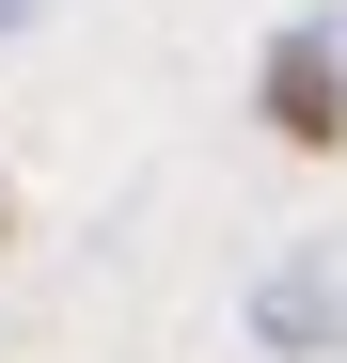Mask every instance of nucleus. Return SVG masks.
Segmentation results:
<instances>
[{"label": "nucleus", "instance_id": "obj_2", "mask_svg": "<svg viewBox=\"0 0 347 363\" xmlns=\"http://www.w3.org/2000/svg\"><path fill=\"white\" fill-rule=\"evenodd\" d=\"M253 347H284V363H347V253H284V269L253 284Z\"/></svg>", "mask_w": 347, "mask_h": 363}, {"label": "nucleus", "instance_id": "obj_1", "mask_svg": "<svg viewBox=\"0 0 347 363\" xmlns=\"http://www.w3.org/2000/svg\"><path fill=\"white\" fill-rule=\"evenodd\" d=\"M253 111H268V143H300V158H331L347 143V32L331 16H300L268 48V79H253Z\"/></svg>", "mask_w": 347, "mask_h": 363}, {"label": "nucleus", "instance_id": "obj_4", "mask_svg": "<svg viewBox=\"0 0 347 363\" xmlns=\"http://www.w3.org/2000/svg\"><path fill=\"white\" fill-rule=\"evenodd\" d=\"M0 237H16V190H0Z\"/></svg>", "mask_w": 347, "mask_h": 363}, {"label": "nucleus", "instance_id": "obj_3", "mask_svg": "<svg viewBox=\"0 0 347 363\" xmlns=\"http://www.w3.org/2000/svg\"><path fill=\"white\" fill-rule=\"evenodd\" d=\"M32 16H47V0H0V32H32Z\"/></svg>", "mask_w": 347, "mask_h": 363}]
</instances>
